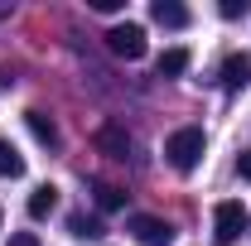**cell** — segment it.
<instances>
[{
    "instance_id": "cell-8",
    "label": "cell",
    "mask_w": 251,
    "mask_h": 246,
    "mask_svg": "<svg viewBox=\"0 0 251 246\" xmlns=\"http://www.w3.org/2000/svg\"><path fill=\"white\" fill-rule=\"evenodd\" d=\"M97 145H101L106 154H126V150H130V135H126V125L106 121L101 130H97Z\"/></svg>"
},
{
    "instance_id": "cell-12",
    "label": "cell",
    "mask_w": 251,
    "mask_h": 246,
    "mask_svg": "<svg viewBox=\"0 0 251 246\" xmlns=\"http://www.w3.org/2000/svg\"><path fill=\"white\" fill-rule=\"evenodd\" d=\"M68 232L77 237V242H101V222L87 213H77V217H68Z\"/></svg>"
},
{
    "instance_id": "cell-18",
    "label": "cell",
    "mask_w": 251,
    "mask_h": 246,
    "mask_svg": "<svg viewBox=\"0 0 251 246\" xmlns=\"http://www.w3.org/2000/svg\"><path fill=\"white\" fill-rule=\"evenodd\" d=\"M0 222H5V213H0Z\"/></svg>"
},
{
    "instance_id": "cell-2",
    "label": "cell",
    "mask_w": 251,
    "mask_h": 246,
    "mask_svg": "<svg viewBox=\"0 0 251 246\" xmlns=\"http://www.w3.org/2000/svg\"><path fill=\"white\" fill-rule=\"evenodd\" d=\"M106 49L116 53V58H126V63H135V58H145V29L140 25H111L106 29Z\"/></svg>"
},
{
    "instance_id": "cell-6",
    "label": "cell",
    "mask_w": 251,
    "mask_h": 246,
    "mask_svg": "<svg viewBox=\"0 0 251 246\" xmlns=\"http://www.w3.org/2000/svg\"><path fill=\"white\" fill-rule=\"evenodd\" d=\"M150 15H155V25H164V29H188V5H179V0H155L150 5Z\"/></svg>"
},
{
    "instance_id": "cell-16",
    "label": "cell",
    "mask_w": 251,
    "mask_h": 246,
    "mask_svg": "<svg viewBox=\"0 0 251 246\" xmlns=\"http://www.w3.org/2000/svg\"><path fill=\"white\" fill-rule=\"evenodd\" d=\"M92 10H101V15H116V10H121V0H92Z\"/></svg>"
},
{
    "instance_id": "cell-11",
    "label": "cell",
    "mask_w": 251,
    "mask_h": 246,
    "mask_svg": "<svg viewBox=\"0 0 251 246\" xmlns=\"http://www.w3.org/2000/svg\"><path fill=\"white\" fill-rule=\"evenodd\" d=\"M155 68H159V77H179V73H188V49H164Z\"/></svg>"
},
{
    "instance_id": "cell-5",
    "label": "cell",
    "mask_w": 251,
    "mask_h": 246,
    "mask_svg": "<svg viewBox=\"0 0 251 246\" xmlns=\"http://www.w3.org/2000/svg\"><path fill=\"white\" fill-rule=\"evenodd\" d=\"M247 82H251V58L247 53H227L222 58V87L227 92H242Z\"/></svg>"
},
{
    "instance_id": "cell-10",
    "label": "cell",
    "mask_w": 251,
    "mask_h": 246,
    "mask_svg": "<svg viewBox=\"0 0 251 246\" xmlns=\"http://www.w3.org/2000/svg\"><path fill=\"white\" fill-rule=\"evenodd\" d=\"M20 174H25V154L0 135V179H20Z\"/></svg>"
},
{
    "instance_id": "cell-13",
    "label": "cell",
    "mask_w": 251,
    "mask_h": 246,
    "mask_svg": "<svg viewBox=\"0 0 251 246\" xmlns=\"http://www.w3.org/2000/svg\"><path fill=\"white\" fill-rule=\"evenodd\" d=\"M97 208H101V213H121V208H126V193L116 184H97Z\"/></svg>"
},
{
    "instance_id": "cell-1",
    "label": "cell",
    "mask_w": 251,
    "mask_h": 246,
    "mask_svg": "<svg viewBox=\"0 0 251 246\" xmlns=\"http://www.w3.org/2000/svg\"><path fill=\"white\" fill-rule=\"evenodd\" d=\"M208 150V140H203V125H179L169 140H164V159L179 169V174H193L198 169V159Z\"/></svg>"
},
{
    "instance_id": "cell-4",
    "label": "cell",
    "mask_w": 251,
    "mask_h": 246,
    "mask_svg": "<svg viewBox=\"0 0 251 246\" xmlns=\"http://www.w3.org/2000/svg\"><path fill=\"white\" fill-rule=\"evenodd\" d=\"M126 227H130L135 242H145V246H169V242H174V227H169L164 217H155V213H135Z\"/></svg>"
},
{
    "instance_id": "cell-9",
    "label": "cell",
    "mask_w": 251,
    "mask_h": 246,
    "mask_svg": "<svg viewBox=\"0 0 251 246\" xmlns=\"http://www.w3.org/2000/svg\"><path fill=\"white\" fill-rule=\"evenodd\" d=\"M53 208H58V188H53V184H39L29 193V217H49Z\"/></svg>"
},
{
    "instance_id": "cell-3",
    "label": "cell",
    "mask_w": 251,
    "mask_h": 246,
    "mask_svg": "<svg viewBox=\"0 0 251 246\" xmlns=\"http://www.w3.org/2000/svg\"><path fill=\"white\" fill-rule=\"evenodd\" d=\"M247 222H251V213L237 198H227V203H218V213H213V237H218V242H237V237L247 232Z\"/></svg>"
},
{
    "instance_id": "cell-15",
    "label": "cell",
    "mask_w": 251,
    "mask_h": 246,
    "mask_svg": "<svg viewBox=\"0 0 251 246\" xmlns=\"http://www.w3.org/2000/svg\"><path fill=\"white\" fill-rule=\"evenodd\" d=\"M237 169H242V179L251 184V150H242V154H237Z\"/></svg>"
},
{
    "instance_id": "cell-14",
    "label": "cell",
    "mask_w": 251,
    "mask_h": 246,
    "mask_svg": "<svg viewBox=\"0 0 251 246\" xmlns=\"http://www.w3.org/2000/svg\"><path fill=\"white\" fill-rule=\"evenodd\" d=\"M218 15H222V20H242V15H247V0H222Z\"/></svg>"
},
{
    "instance_id": "cell-17",
    "label": "cell",
    "mask_w": 251,
    "mask_h": 246,
    "mask_svg": "<svg viewBox=\"0 0 251 246\" xmlns=\"http://www.w3.org/2000/svg\"><path fill=\"white\" fill-rule=\"evenodd\" d=\"M10 246H39V242H34L29 232H20V237H15V242H10Z\"/></svg>"
},
{
    "instance_id": "cell-7",
    "label": "cell",
    "mask_w": 251,
    "mask_h": 246,
    "mask_svg": "<svg viewBox=\"0 0 251 246\" xmlns=\"http://www.w3.org/2000/svg\"><path fill=\"white\" fill-rule=\"evenodd\" d=\"M25 125H29V135L39 140V145H49V150L58 145V125L49 121V116H44L39 106H29V111H25Z\"/></svg>"
}]
</instances>
